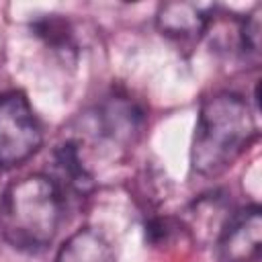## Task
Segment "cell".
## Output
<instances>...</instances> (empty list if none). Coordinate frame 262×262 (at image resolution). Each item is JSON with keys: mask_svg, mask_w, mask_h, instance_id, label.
Returning a JSON list of instances; mask_svg holds the SVG:
<instances>
[{"mask_svg": "<svg viewBox=\"0 0 262 262\" xmlns=\"http://www.w3.org/2000/svg\"><path fill=\"white\" fill-rule=\"evenodd\" d=\"M258 125L248 102L233 92H217L203 100L190 164L201 176H217L227 170L256 139Z\"/></svg>", "mask_w": 262, "mask_h": 262, "instance_id": "obj_1", "label": "cell"}, {"mask_svg": "<svg viewBox=\"0 0 262 262\" xmlns=\"http://www.w3.org/2000/svg\"><path fill=\"white\" fill-rule=\"evenodd\" d=\"M61 211L63 196L49 176L20 178L0 196V233L16 250H43L59 229Z\"/></svg>", "mask_w": 262, "mask_h": 262, "instance_id": "obj_2", "label": "cell"}, {"mask_svg": "<svg viewBox=\"0 0 262 262\" xmlns=\"http://www.w3.org/2000/svg\"><path fill=\"white\" fill-rule=\"evenodd\" d=\"M43 141L41 125L23 92L0 96V168H12L29 160Z\"/></svg>", "mask_w": 262, "mask_h": 262, "instance_id": "obj_3", "label": "cell"}, {"mask_svg": "<svg viewBox=\"0 0 262 262\" xmlns=\"http://www.w3.org/2000/svg\"><path fill=\"white\" fill-rule=\"evenodd\" d=\"M221 262H254L262 250V213L258 205L231 215L217 239Z\"/></svg>", "mask_w": 262, "mask_h": 262, "instance_id": "obj_4", "label": "cell"}, {"mask_svg": "<svg viewBox=\"0 0 262 262\" xmlns=\"http://www.w3.org/2000/svg\"><path fill=\"white\" fill-rule=\"evenodd\" d=\"M207 8L192 2H168L158 12V29L176 41H194L209 29Z\"/></svg>", "mask_w": 262, "mask_h": 262, "instance_id": "obj_5", "label": "cell"}, {"mask_svg": "<svg viewBox=\"0 0 262 262\" xmlns=\"http://www.w3.org/2000/svg\"><path fill=\"white\" fill-rule=\"evenodd\" d=\"M231 215L233 213L229 211V201L225 199V194L209 192L194 201L188 209V227L199 242H217Z\"/></svg>", "mask_w": 262, "mask_h": 262, "instance_id": "obj_6", "label": "cell"}, {"mask_svg": "<svg viewBox=\"0 0 262 262\" xmlns=\"http://www.w3.org/2000/svg\"><path fill=\"white\" fill-rule=\"evenodd\" d=\"M55 262H115V252L102 233L84 227L61 246Z\"/></svg>", "mask_w": 262, "mask_h": 262, "instance_id": "obj_7", "label": "cell"}, {"mask_svg": "<svg viewBox=\"0 0 262 262\" xmlns=\"http://www.w3.org/2000/svg\"><path fill=\"white\" fill-rule=\"evenodd\" d=\"M33 33L43 39L55 51H70L74 49V35L70 23L59 14H43L31 23Z\"/></svg>", "mask_w": 262, "mask_h": 262, "instance_id": "obj_8", "label": "cell"}, {"mask_svg": "<svg viewBox=\"0 0 262 262\" xmlns=\"http://www.w3.org/2000/svg\"><path fill=\"white\" fill-rule=\"evenodd\" d=\"M174 223L170 219H162V217H156V219H149L145 223V242L151 244V246H162L166 244L172 233H174Z\"/></svg>", "mask_w": 262, "mask_h": 262, "instance_id": "obj_9", "label": "cell"}]
</instances>
